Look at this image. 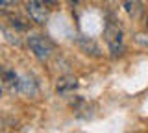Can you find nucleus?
<instances>
[{"instance_id": "4", "label": "nucleus", "mask_w": 148, "mask_h": 133, "mask_svg": "<svg viewBox=\"0 0 148 133\" xmlns=\"http://www.w3.org/2000/svg\"><path fill=\"white\" fill-rule=\"evenodd\" d=\"M18 93L26 94V96H37L39 89H37V83L34 81V78L24 76L21 78V83H18Z\"/></svg>"}, {"instance_id": "2", "label": "nucleus", "mask_w": 148, "mask_h": 133, "mask_svg": "<svg viewBox=\"0 0 148 133\" xmlns=\"http://www.w3.org/2000/svg\"><path fill=\"white\" fill-rule=\"evenodd\" d=\"M28 46H30V50L34 52V56L39 61H46L54 52L52 43L46 37H43V35H32V37H28Z\"/></svg>"}, {"instance_id": "9", "label": "nucleus", "mask_w": 148, "mask_h": 133, "mask_svg": "<svg viewBox=\"0 0 148 133\" xmlns=\"http://www.w3.org/2000/svg\"><path fill=\"white\" fill-rule=\"evenodd\" d=\"M2 33H4V37H6V41H8L9 44L21 46V39H18V35L15 33V31H11L9 28H2Z\"/></svg>"}, {"instance_id": "10", "label": "nucleus", "mask_w": 148, "mask_h": 133, "mask_svg": "<svg viewBox=\"0 0 148 133\" xmlns=\"http://www.w3.org/2000/svg\"><path fill=\"white\" fill-rule=\"evenodd\" d=\"M11 26H13V30H28V24H26V22L24 20H22V19H15V17H13V19H11Z\"/></svg>"}, {"instance_id": "7", "label": "nucleus", "mask_w": 148, "mask_h": 133, "mask_svg": "<svg viewBox=\"0 0 148 133\" xmlns=\"http://www.w3.org/2000/svg\"><path fill=\"white\" fill-rule=\"evenodd\" d=\"M2 80H4V85L6 87H11V89H17L18 91V83H21V78H18L13 70H9V68H6L2 74Z\"/></svg>"}, {"instance_id": "6", "label": "nucleus", "mask_w": 148, "mask_h": 133, "mask_svg": "<svg viewBox=\"0 0 148 133\" xmlns=\"http://www.w3.org/2000/svg\"><path fill=\"white\" fill-rule=\"evenodd\" d=\"M124 10H126L130 17L137 19L143 13V4H141V0H124Z\"/></svg>"}, {"instance_id": "1", "label": "nucleus", "mask_w": 148, "mask_h": 133, "mask_svg": "<svg viewBox=\"0 0 148 133\" xmlns=\"http://www.w3.org/2000/svg\"><path fill=\"white\" fill-rule=\"evenodd\" d=\"M104 37H106V43H108V48L111 52L113 57H119L124 54V37H122V30L119 28L117 24L109 22L104 30Z\"/></svg>"}, {"instance_id": "13", "label": "nucleus", "mask_w": 148, "mask_h": 133, "mask_svg": "<svg viewBox=\"0 0 148 133\" xmlns=\"http://www.w3.org/2000/svg\"><path fill=\"white\" fill-rule=\"evenodd\" d=\"M146 28H148V19H146Z\"/></svg>"}, {"instance_id": "12", "label": "nucleus", "mask_w": 148, "mask_h": 133, "mask_svg": "<svg viewBox=\"0 0 148 133\" xmlns=\"http://www.w3.org/2000/svg\"><path fill=\"white\" fill-rule=\"evenodd\" d=\"M43 2H46V4H50V2H54V0H43Z\"/></svg>"}, {"instance_id": "11", "label": "nucleus", "mask_w": 148, "mask_h": 133, "mask_svg": "<svg viewBox=\"0 0 148 133\" xmlns=\"http://www.w3.org/2000/svg\"><path fill=\"white\" fill-rule=\"evenodd\" d=\"M13 4H17V0H0V6H2L4 10H8L9 6H13Z\"/></svg>"}, {"instance_id": "5", "label": "nucleus", "mask_w": 148, "mask_h": 133, "mask_svg": "<svg viewBox=\"0 0 148 133\" xmlns=\"http://www.w3.org/2000/svg\"><path fill=\"white\" fill-rule=\"evenodd\" d=\"M78 44H80V48L87 54V56L100 57V48H98V44H96L92 39H89V37H80V39H78Z\"/></svg>"}, {"instance_id": "8", "label": "nucleus", "mask_w": 148, "mask_h": 133, "mask_svg": "<svg viewBox=\"0 0 148 133\" xmlns=\"http://www.w3.org/2000/svg\"><path fill=\"white\" fill-rule=\"evenodd\" d=\"M76 80L74 78H59L58 80V85H56V89H58V93H69V91H72L74 87H76Z\"/></svg>"}, {"instance_id": "3", "label": "nucleus", "mask_w": 148, "mask_h": 133, "mask_svg": "<svg viewBox=\"0 0 148 133\" xmlns=\"http://www.w3.org/2000/svg\"><path fill=\"white\" fill-rule=\"evenodd\" d=\"M26 13L34 22L37 24H45L50 17V8L48 4L43 2V0H30L26 6Z\"/></svg>"}]
</instances>
